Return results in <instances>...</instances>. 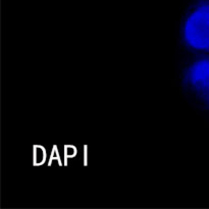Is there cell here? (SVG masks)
<instances>
[{
  "mask_svg": "<svg viewBox=\"0 0 209 209\" xmlns=\"http://www.w3.org/2000/svg\"><path fill=\"white\" fill-rule=\"evenodd\" d=\"M177 81L181 96L209 120V54L183 59Z\"/></svg>",
  "mask_w": 209,
  "mask_h": 209,
  "instance_id": "7a4b0ae2",
  "label": "cell"
},
{
  "mask_svg": "<svg viewBox=\"0 0 209 209\" xmlns=\"http://www.w3.org/2000/svg\"><path fill=\"white\" fill-rule=\"evenodd\" d=\"M179 45L184 59L209 54V0H184Z\"/></svg>",
  "mask_w": 209,
  "mask_h": 209,
  "instance_id": "6da1fadb",
  "label": "cell"
}]
</instances>
